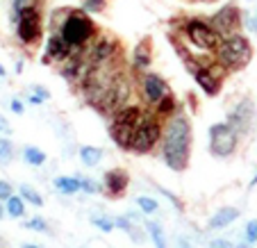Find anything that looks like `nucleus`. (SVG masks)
I'll list each match as a JSON object with an SVG mask.
<instances>
[{
	"label": "nucleus",
	"instance_id": "nucleus-1",
	"mask_svg": "<svg viewBox=\"0 0 257 248\" xmlns=\"http://www.w3.org/2000/svg\"><path fill=\"white\" fill-rule=\"evenodd\" d=\"M191 146H194V128L191 118L182 109L164 121V135L160 144V155L164 164L175 173L189 169L191 162Z\"/></svg>",
	"mask_w": 257,
	"mask_h": 248
},
{
	"label": "nucleus",
	"instance_id": "nucleus-2",
	"mask_svg": "<svg viewBox=\"0 0 257 248\" xmlns=\"http://www.w3.org/2000/svg\"><path fill=\"white\" fill-rule=\"evenodd\" d=\"M252 59V44L241 32H234L223 37L221 46L214 50V62L223 68V73H237L250 64Z\"/></svg>",
	"mask_w": 257,
	"mask_h": 248
},
{
	"label": "nucleus",
	"instance_id": "nucleus-3",
	"mask_svg": "<svg viewBox=\"0 0 257 248\" xmlns=\"http://www.w3.org/2000/svg\"><path fill=\"white\" fill-rule=\"evenodd\" d=\"M59 34L73 50H87L96 39V23L84 10H71L59 23Z\"/></svg>",
	"mask_w": 257,
	"mask_h": 248
},
{
	"label": "nucleus",
	"instance_id": "nucleus-4",
	"mask_svg": "<svg viewBox=\"0 0 257 248\" xmlns=\"http://www.w3.org/2000/svg\"><path fill=\"white\" fill-rule=\"evenodd\" d=\"M146 109L141 107V105H132V102H127L125 107L116 109V112L109 116V137H112V141L121 148V151L130 153L132 139H135L137 130H139Z\"/></svg>",
	"mask_w": 257,
	"mask_h": 248
},
{
	"label": "nucleus",
	"instance_id": "nucleus-5",
	"mask_svg": "<svg viewBox=\"0 0 257 248\" xmlns=\"http://www.w3.org/2000/svg\"><path fill=\"white\" fill-rule=\"evenodd\" d=\"M162 135H164V118L157 116L155 109L148 107L141 118V126L137 130L135 139H132L130 153L135 155H148L162 144Z\"/></svg>",
	"mask_w": 257,
	"mask_h": 248
},
{
	"label": "nucleus",
	"instance_id": "nucleus-6",
	"mask_svg": "<svg viewBox=\"0 0 257 248\" xmlns=\"http://www.w3.org/2000/svg\"><path fill=\"white\" fill-rule=\"evenodd\" d=\"M182 32H185L187 41H189L196 50L207 53V55H214V50L223 41L221 32L205 19H187L185 23H182Z\"/></svg>",
	"mask_w": 257,
	"mask_h": 248
},
{
	"label": "nucleus",
	"instance_id": "nucleus-7",
	"mask_svg": "<svg viewBox=\"0 0 257 248\" xmlns=\"http://www.w3.org/2000/svg\"><path fill=\"white\" fill-rule=\"evenodd\" d=\"M19 21H16V34L23 46L39 44L44 37V16H41V7L37 5H25L16 12Z\"/></svg>",
	"mask_w": 257,
	"mask_h": 248
},
{
	"label": "nucleus",
	"instance_id": "nucleus-8",
	"mask_svg": "<svg viewBox=\"0 0 257 248\" xmlns=\"http://www.w3.org/2000/svg\"><path fill=\"white\" fill-rule=\"evenodd\" d=\"M209 153L218 160H228L239 148V132L228 121L209 126Z\"/></svg>",
	"mask_w": 257,
	"mask_h": 248
},
{
	"label": "nucleus",
	"instance_id": "nucleus-9",
	"mask_svg": "<svg viewBox=\"0 0 257 248\" xmlns=\"http://www.w3.org/2000/svg\"><path fill=\"white\" fill-rule=\"evenodd\" d=\"M221 71H223V68L212 59V64H207V62L198 64V66L191 71V75H194L196 84H198L207 96H218V93H221V87H223V80H221L223 73H221Z\"/></svg>",
	"mask_w": 257,
	"mask_h": 248
},
{
	"label": "nucleus",
	"instance_id": "nucleus-10",
	"mask_svg": "<svg viewBox=\"0 0 257 248\" xmlns=\"http://www.w3.org/2000/svg\"><path fill=\"white\" fill-rule=\"evenodd\" d=\"M139 89H141V100L148 105V107H155L157 102L164 96H169L171 89L166 84V80L157 73H141L139 78Z\"/></svg>",
	"mask_w": 257,
	"mask_h": 248
},
{
	"label": "nucleus",
	"instance_id": "nucleus-11",
	"mask_svg": "<svg viewBox=\"0 0 257 248\" xmlns=\"http://www.w3.org/2000/svg\"><path fill=\"white\" fill-rule=\"evenodd\" d=\"M207 21L221 32V37H230V34L239 32V28H241V10L234 3H228L216 14L209 16Z\"/></svg>",
	"mask_w": 257,
	"mask_h": 248
},
{
	"label": "nucleus",
	"instance_id": "nucleus-12",
	"mask_svg": "<svg viewBox=\"0 0 257 248\" xmlns=\"http://www.w3.org/2000/svg\"><path fill=\"white\" fill-rule=\"evenodd\" d=\"M252 121H255V105H252L250 98H243L237 102V107L228 114V123L239 132V137L250 135Z\"/></svg>",
	"mask_w": 257,
	"mask_h": 248
},
{
	"label": "nucleus",
	"instance_id": "nucleus-13",
	"mask_svg": "<svg viewBox=\"0 0 257 248\" xmlns=\"http://www.w3.org/2000/svg\"><path fill=\"white\" fill-rule=\"evenodd\" d=\"M102 182H105V194L109 198H121L125 194L127 185H130V175L123 169H112V171H105Z\"/></svg>",
	"mask_w": 257,
	"mask_h": 248
},
{
	"label": "nucleus",
	"instance_id": "nucleus-14",
	"mask_svg": "<svg viewBox=\"0 0 257 248\" xmlns=\"http://www.w3.org/2000/svg\"><path fill=\"white\" fill-rule=\"evenodd\" d=\"M73 53H80V50H73L71 46L62 39V34H50L48 41H46L44 62H59V64H62L64 59L71 57Z\"/></svg>",
	"mask_w": 257,
	"mask_h": 248
},
{
	"label": "nucleus",
	"instance_id": "nucleus-15",
	"mask_svg": "<svg viewBox=\"0 0 257 248\" xmlns=\"http://www.w3.org/2000/svg\"><path fill=\"white\" fill-rule=\"evenodd\" d=\"M151 62H153V46H151V39H144V41H139V44H137L135 53H132V68L144 73L146 68L151 66Z\"/></svg>",
	"mask_w": 257,
	"mask_h": 248
},
{
	"label": "nucleus",
	"instance_id": "nucleus-16",
	"mask_svg": "<svg viewBox=\"0 0 257 248\" xmlns=\"http://www.w3.org/2000/svg\"><path fill=\"white\" fill-rule=\"evenodd\" d=\"M239 219V209L237 207H218V212L209 219V223H207V230H223V228H228V225H232L234 221Z\"/></svg>",
	"mask_w": 257,
	"mask_h": 248
},
{
	"label": "nucleus",
	"instance_id": "nucleus-17",
	"mask_svg": "<svg viewBox=\"0 0 257 248\" xmlns=\"http://www.w3.org/2000/svg\"><path fill=\"white\" fill-rule=\"evenodd\" d=\"M53 185L64 196H73V194H78V191H82V182H80L78 175H59V178H55Z\"/></svg>",
	"mask_w": 257,
	"mask_h": 248
},
{
	"label": "nucleus",
	"instance_id": "nucleus-18",
	"mask_svg": "<svg viewBox=\"0 0 257 248\" xmlns=\"http://www.w3.org/2000/svg\"><path fill=\"white\" fill-rule=\"evenodd\" d=\"M153 109H155V114H157V116H162V118H164V121H166V118H171L175 112H178V109H180V105H178V100H175V96H173V93H169V96H164V98H162V100L157 102V105H155V107H153Z\"/></svg>",
	"mask_w": 257,
	"mask_h": 248
},
{
	"label": "nucleus",
	"instance_id": "nucleus-19",
	"mask_svg": "<svg viewBox=\"0 0 257 248\" xmlns=\"http://www.w3.org/2000/svg\"><path fill=\"white\" fill-rule=\"evenodd\" d=\"M102 148H98V146H82L80 148V160H82V164L84 166H96V164H100V160H102Z\"/></svg>",
	"mask_w": 257,
	"mask_h": 248
},
{
	"label": "nucleus",
	"instance_id": "nucleus-20",
	"mask_svg": "<svg viewBox=\"0 0 257 248\" xmlns=\"http://www.w3.org/2000/svg\"><path fill=\"white\" fill-rule=\"evenodd\" d=\"M5 209L12 219H21V216H25V198L21 194L10 196V198L5 200Z\"/></svg>",
	"mask_w": 257,
	"mask_h": 248
},
{
	"label": "nucleus",
	"instance_id": "nucleus-21",
	"mask_svg": "<svg viewBox=\"0 0 257 248\" xmlns=\"http://www.w3.org/2000/svg\"><path fill=\"white\" fill-rule=\"evenodd\" d=\"M144 228H146V232L151 234L155 248H166V234H164V230H162L160 223H155V221H146Z\"/></svg>",
	"mask_w": 257,
	"mask_h": 248
},
{
	"label": "nucleus",
	"instance_id": "nucleus-22",
	"mask_svg": "<svg viewBox=\"0 0 257 248\" xmlns=\"http://www.w3.org/2000/svg\"><path fill=\"white\" fill-rule=\"evenodd\" d=\"M23 160L28 162L30 166H41L46 162V153L37 146H25L23 148Z\"/></svg>",
	"mask_w": 257,
	"mask_h": 248
},
{
	"label": "nucleus",
	"instance_id": "nucleus-23",
	"mask_svg": "<svg viewBox=\"0 0 257 248\" xmlns=\"http://www.w3.org/2000/svg\"><path fill=\"white\" fill-rule=\"evenodd\" d=\"M19 194L25 198V203L34 205V207H44V196H41L39 191H34L30 185H21L19 187Z\"/></svg>",
	"mask_w": 257,
	"mask_h": 248
},
{
	"label": "nucleus",
	"instance_id": "nucleus-24",
	"mask_svg": "<svg viewBox=\"0 0 257 248\" xmlns=\"http://www.w3.org/2000/svg\"><path fill=\"white\" fill-rule=\"evenodd\" d=\"M48 98H50V91L46 87H41V84H32V87H30L28 100L32 102V105H41V102H46Z\"/></svg>",
	"mask_w": 257,
	"mask_h": 248
},
{
	"label": "nucleus",
	"instance_id": "nucleus-25",
	"mask_svg": "<svg viewBox=\"0 0 257 248\" xmlns=\"http://www.w3.org/2000/svg\"><path fill=\"white\" fill-rule=\"evenodd\" d=\"M137 207H139L141 214H155L160 209V203L155 198H151V196H139L137 198Z\"/></svg>",
	"mask_w": 257,
	"mask_h": 248
},
{
	"label": "nucleus",
	"instance_id": "nucleus-26",
	"mask_svg": "<svg viewBox=\"0 0 257 248\" xmlns=\"http://www.w3.org/2000/svg\"><path fill=\"white\" fill-rule=\"evenodd\" d=\"M14 160V144L10 139H0V164H10Z\"/></svg>",
	"mask_w": 257,
	"mask_h": 248
},
{
	"label": "nucleus",
	"instance_id": "nucleus-27",
	"mask_svg": "<svg viewBox=\"0 0 257 248\" xmlns=\"http://www.w3.org/2000/svg\"><path fill=\"white\" fill-rule=\"evenodd\" d=\"M91 225H96L100 232H112L114 228H116V223H114V219H109V216H91Z\"/></svg>",
	"mask_w": 257,
	"mask_h": 248
},
{
	"label": "nucleus",
	"instance_id": "nucleus-28",
	"mask_svg": "<svg viewBox=\"0 0 257 248\" xmlns=\"http://www.w3.org/2000/svg\"><path fill=\"white\" fill-rule=\"evenodd\" d=\"M25 228H28V230H34V232H50L48 221L41 219V216H34V219L25 221Z\"/></svg>",
	"mask_w": 257,
	"mask_h": 248
},
{
	"label": "nucleus",
	"instance_id": "nucleus-29",
	"mask_svg": "<svg viewBox=\"0 0 257 248\" xmlns=\"http://www.w3.org/2000/svg\"><path fill=\"white\" fill-rule=\"evenodd\" d=\"M105 7H107V0H84L82 3V10L87 14H100Z\"/></svg>",
	"mask_w": 257,
	"mask_h": 248
},
{
	"label": "nucleus",
	"instance_id": "nucleus-30",
	"mask_svg": "<svg viewBox=\"0 0 257 248\" xmlns=\"http://www.w3.org/2000/svg\"><path fill=\"white\" fill-rule=\"evenodd\" d=\"M243 239H246L248 243H252V246L257 243V219H252V221H248V223H246V230H243Z\"/></svg>",
	"mask_w": 257,
	"mask_h": 248
},
{
	"label": "nucleus",
	"instance_id": "nucleus-31",
	"mask_svg": "<svg viewBox=\"0 0 257 248\" xmlns=\"http://www.w3.org/2000/svg\"><path fill=\"white\" fill-rule=\"evenodd\" d=\"M80 182H82V191L84 194H98L100 191V187H98L96 180H91V178H87V175H78Z\"/></svg>",
	"mask_w": 257,
	"mask_h": 248
},
{
	"label": "nucleus",
	"instance_id": "nucleus-32",
	"mask_svg": "<svg viewBox=\"0 0 257 248\" xmlns=\"http://www.w3.org/2000/svg\"><path fill=\"white\" fill-rule=\"evenodd\" d=\"M10 196H14V187L7 180H0V200H7Z\"/></svg>",
	"mask_w": 257,
	"mask_h": 248
},
{
	"label": "nucleus",
	"instance_id": "nucleus-33",
	"mask_svg": "<svg viewBox=\"0 0 257 248\" xmlns=\"http://www.w3.org/2000/svg\"><path fill=\"white\" fill-rule=\"evenodd\" d=\"M209 248H234V243H230L228 239H212Z\"/></svg>",
	"mask_w": 257,
	"mask_h": 248
},
{
	"label": "nucleus",
	"instance_id": "nucleus-34",
	"mask_svg": "<svg viewBox=\"0 0 257 248\" xmlns=\"http://www.w3.org/2000/svg\"><path fill=\"white\" fill-rule=\"evenodd\" d=\"M10 109H12V112H14V114H19V116H21V114H23V112H25V107H23V102H21V100H19V98H14V100H12V102H10Z\"/></svg>",
	"mask_w": 257,
	"mask_h": 248
},
{
	"label": "nucleus",
	"instance_id": "nucleus-35",
	"mask_svg": "<svg viewBox=\"0 0 257 248\" xmlns=\"http://www.w3.org/2000/svg\"><path fill=\"white\" fill-rule=\"evenodd\" d=\"M160 191H162V194H164V196H166V198H169V200H171V203H173V205H175V207H178V209H182V203H180V200H178V198H175V196H173V194H171V191H169V189H164V187H160Z\"/></svg>",
	"mask_w": 257,
	"mask_h": 248
},
{
	"label": "nucleus",
	"instance_id": "nucleus-36",
	"mask_svg": "<svg viewBox=\"0 0 257 248\" xmlns=\"http://www.w3.org/2000/svg\"><path fill=\"white\" fill-rule=\"evenodd\" d=\"M25 3H28V0H14V12H19L21 7H25Z\"/></svg>",
	"mask_w": 257,
	"mask_h": 248
},
{
	"label": "nucleus",
	"instance_id": "nucleus-37",
	"mask_svg": "<svg viewBox=\"0 0 257 248\" xmlns=\"http://www.w3.org/2000/svg\"><path fill=\"white\" fill-rule=\"evenodd\" d=\"M7 130H10V126H7V121H5V118L0 116V132H7Z\"/></svg>",
	"mask_w": 257,
	"mask_h": 248
},
{
	"label": "nucleus",
	"instance_id": "nucleus-38",
	"mask_svg": "<svg viewBox=\"0 0 257 248\" xmlns=\"http://www.w3.org/2000/svg\"><path fill=\"white\" fill-rule=\"evenodd\" d=\"M234 248H252V243H248V241H241V243H234Z\"/></svg>",
	"mask_w": 257,
	"mask_h": 248
},
{
	"label": "nucleus",
	"instance_id": "nucleus-39",
	"mask_svg": "<svg viewBox=\"0 0 257 248\" xmlns=\"http://www.w3.org/2000/svg\"><path fill=\"white\" fill-rule=\"evenodd\" d=\"M250 28H252V32H255V34H257V14H255V16H252V25H250Z\"/></svg>",
	"mask_w": 257,
	"mask_h": 248
},
{
	"label": "nucleus",
	"instance_id": "nucleus-40",
	"mask_svg": "<svg viewBox=\"0 0 257 248\" xmlns=\"http://www.w3.org/2000/svg\"><path fill=\"white\" fill-rule=\"evenodd\" d=\"M7 214V209H5V205H3V200H0V219Z\"/></svg>",
	"mask_w": 257,
	"mask_h": 248
},
{
	"label": "nucleus",
	"instance_id": "nucleus-41",
	"mask_svg": "<svg viewBox=\"0 0 257 248\" xmlns=\"http://www.w3.org/2000/svg\"><path fill=\"white\" fill-rule=\"evenodd\" d=\"M255 185H257V173L252 175V180H250V187H255Z\"/></svg>",
	"mask_w": 257,
	"mask_h": 248
},
{
	"label": "nucleus",
	"instance_id": "nucleus-42",
	"mask_svg": "<svg viewBox=\"0 0 257 248\" xmlns=\"http://www.w3.org/2000/svg\"><path fill=\"white\" fill-rule=\"evenodd\" d=\"M5 75H7V71H5L3 66H0V78H5Z\"/></svg>",
	"mask_w": 257,
	"mask_h": 248
},
{
	"label": "nucleus",
	"instance_id": "nucleus-43",
	"mask_svg": "<svg viewBox=\"0 0 257 248\" xmlns=\"http://www.w3.org/2000/svg\"><path fill=\"white\" fill-rule=\"evenodd\" d=\"M23 248H39V246H34V243H25Z\"/></svg>",
	"mask_w": 257,
	"mask_h": 248
},
{
	"label": "nucleus",
	"instance_id": "nucleus-44",
	"mask_svg": "<svg viewBox=\"0 0 257 248\" xmlns=\"http://www.w3.org/2000/svg\"><path fill=\"white\" fill-rule=\"evenodd\" d=\"M200 3H209L212 5V3H218V0H200Z\"/></svg>",
	"mask_w": 257,
	"mask_h": 248
}]
</instances>
